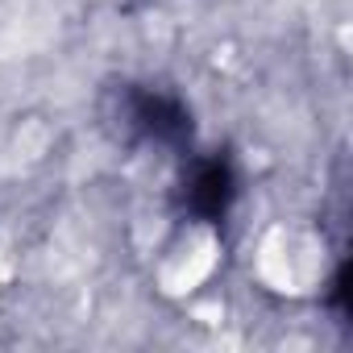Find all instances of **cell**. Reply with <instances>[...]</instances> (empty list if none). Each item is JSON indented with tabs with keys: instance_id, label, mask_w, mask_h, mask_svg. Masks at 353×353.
<instances>
[{
	"instance_id": "2",
	"label": "cell",
	"mask_w": 353,
	"mask_h": 353,
	"mask_svg": "<svg viewBox=\"0 0 353 353\" xmlns=\"http://www.w3.org/2000/svg\"><path fill=\"white\" fill-rule=\"evenodd\" d=\"M229 200H233V174H229V166L204 162L196 170V179H192V204L204 216H216V212L229 208Z\"/></svg>"
},
{
	"instance_id": "1",
	"label": "cell",
	"mask_w": 353,
	"mask_h": 353,
	"mask_svg": "<svg viewBox=\"0 0 353 353\" xmlns=\"http://www.w3.org/2000/svg\"><path fill=\"white\" fill-rule=\"evenodd\" d=\"M133 125H141L150 137H183L188 133V117L183 108L166 100V96H137V108H133Z\"/></svg>"
}]
</instances>
